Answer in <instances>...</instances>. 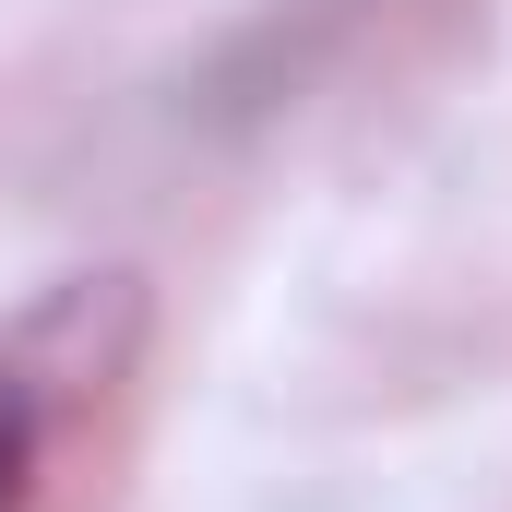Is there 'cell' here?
Segmentation results:
<instances>
[{
    "mask_svg": "<svg viewBox=\"0 0 512 512\" xmlns=\"http://www.w3.org/2000/svg\"><path fill=\"white\" fill-rule=\"evenodd\" d=\"M405 0H262L239 36H215V60L179 84V120L191 131H251L286 120L298 96H322L370 36H382Z\"/></svg>",
    "mask_w": 512,
    "mask_h": 512,
    "instance_id": "7a4b0ae2",
    "label": "cell"
},
{
    "mask_svg": "<svg viewBox=\"0 0 512 512\" xmlns=\"http://www.w3.org/2000/svg\"><path fill=\"white\" fill-rule=\"evenodd\" d=\"M143 358V274H48L36 298L0 310V512H36L60 441L96 417V393Z\"/></svg>",
    "mask_w": 512,
    "mask_h": 512,
    "instance_id": "6da1fadb",
    "label": "cell"
}]
</instances>
